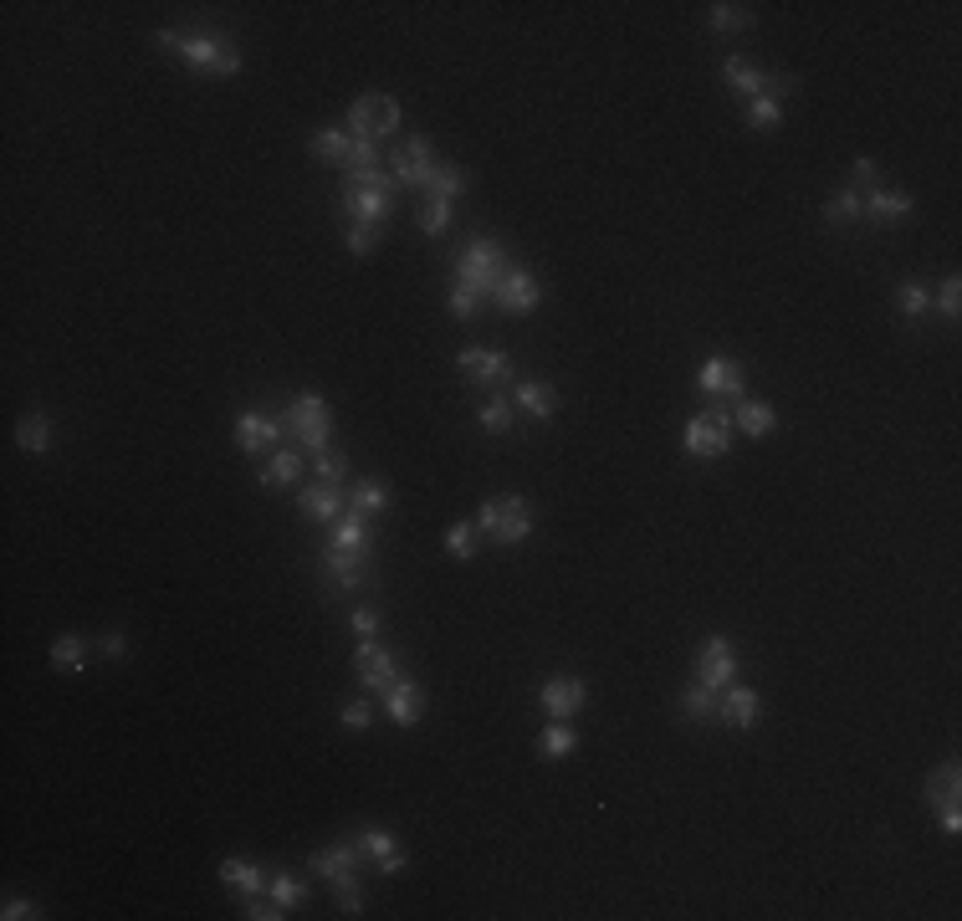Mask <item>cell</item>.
Masks as SVG:
<instances>
[{"label": "cell", "mask_w": 962, "mask_h": 921, "mask_svg": "<svg viewBox=\"0 0 962 921\" xmlns=\"http://www.w3.org/2000/svg\"><path fill=\"white\" fill-rule=\"evenodd\" d=\"M52 666H57V671H72V676L87 671V640H82V635H57V640H52Z\"/></svg>", "instance_id": "cell-32"}, {"label": "cell", "mask_w": 962, "mask_h": 921, "mask_svg": "<svg viewBox=\"0 0 962 921\" xmlns=\"http://www.w3.org/2000/svg\"><path fill=\"white\" fill-rule=\"evenodd\" d=\"M282 430H287L282 415L246 410V415H236V446H241L246 456H267V451H277V435H282Z\"/></svg>", "instance_id": "cell-11"}, {"label": "cell", "mask_w": 962, "mask_h": 921, "mask_svg": "<svg viewBox=\"0 0 962 921\" xmlns=\"http://www.w3.org/2000/svg\"><path fill=\"white\" fill-rule=\"evenodd\" d=\"M512 415H517V405H512V400H502V394H497V400H487V405L476 410V425L487 430V435H507V430L517 425Z\"/></svg>", "instance_id": "cell-37"}, {"label": "cell", "mask_w": 962, "mask_h": 921, "mask_svg": "<svg viewBox=\"0 0 962 921\" xmlns=\"http://www.w3.org/2000/svg\"><path fill=\"white\" fill-rule=\"evenodd\" d=\"M742 384H748V379H742V364L737 359H707L702 364V374H696V389H702L707 394V400H722V394H742Z\"/></svg>", "instance_id": "cell-17"}, {"label": "cell", "mask_w": 962, "mask_h": 921, "mask_svg": "<svg viewBox=\"0 0 962 921\" xmlns=\"http://www.w3.org/2000/svg\"><path fill=\"white\" fill-rule=\"evenodd\" d=\"M492 297H497V307H502L507 318H528V313H538L543 287H538V277H533V272H507V277H502V287H497Z\"/></svg>", "instance_id": "cell-12"}, {"label": "cell", "mask_w": 962, "mask_h": 921, "mask_svg": "<svg viewBox=\"0 0 962 921\" xmlns=\"http://www.w3.org/2000/svg\"><path fill=\"white\" fill-rule=\"evenodd\" d=\"M860 215H865V200H860L855 190H840L835 200H829V205H824V221H829V226H835V231H845V226H855V221H860Z\"/></svg>", "instance_id": "cell-35"}, {"label": "cell", "mask_w": 962, "mask_h": 921, "mask_svg": "<svg viewBox=\"0 0 962 921\" xmlns=\"http://www.w3.org/2000/svg\"><path fill=\"white\" fill-rule=\"evenodd\" d=\"M302 476V456L297 451H272V461L261 466V487H292Z\"/></svg>", "instance_id": "cell-30"}, {"label": "cell", "mask_w": 962, "mask_h": 921, "mask_svg": "<svg viewBox=\"0 0 962 921\" xmlns=\"http://www.w3.org/2000/svg\"><path fill=\"white\" fill-rule=\"evenodd\" d=\"M359 845H364V840L348 835V840H338V845L318 850V855H313V870H318V875H328V881H338V875H354V870H359Z\"/></svg>", "instance_id": "cell-21"}, {"label": "cell", "mask_w": 962, "mask_h": 921, "mask_svg": "<svg viewBox=\"0 0 962 921\" xmlns=\"http://www.w3.org/2000/svg\"><path fill=\"white\" fill-rule=\"evenodd\" d=\"M430 174H435L430 144H425V139H410V144L395 154V185H400V190H425Z\"/></svg>", "instance_id": "cell-16"}, {"label": "cell", "mask_w": 962, "mask_h": 921, "mask_svg": "<svg viewBox=\"0 0 962 921\" xmlns=\"http://www.w3.org/2000/svg\"><path fill=\"white\" fill-rule=\"evenodd\" d=\"M348 625H354V635H359V640H374L379 614H374V609H354V614H348Z\"/></svg>", "instance_id": "cell-52"}, {"label": "cell", "mask_w": 962, "mask_h": 921, "mask_svg": "<svg viewBox=\"0 0 962 921\" xmlns=\"http://www.w3.org/2000/svg\"><path fill=\"white\" fill-rule=\"evenodd\" d=\"M0 916H6V921H26V916H31V921H36L41 911H36V901H21V896H11V901H6V911H0Z\"/></svg>", "instance_id": "cell-54"}, {"label": "cell", "mask_w": 962, "mask_h": 921, "mask_svg": "<svg viewBox=\"0 0 962 921\" xmlns=\"http://www.w3.org/2000/svg\"><path fill=\"white\" fill-rule=\"evenodd\" d=\"M308 149H313L318 159L338 164L343 174H369V169H379V144L354 139L348 128H318V134L308 139Z\"/></svg>", "instance_id": "cell-4"}, {"label": "cell", "mask_w": 962, "mask_h": 921, "mask_svg": "<svg viewBox=\"0 0 962 921\" xmlns=\"http://www.w3.org/2000/svg\"><path fill=\"white\" fill-rule=\"evenodd\" d=\"M528 420H553V410H558V389L553 384H543V379H522L517 384V400H512Z\"/></svg>", "instance_id": "cell-20"}, {"label": "cell", "mask_w": 962, "mask_h": 921, "mask_svg": "<svg viewBox=\"0 0 962 921\" xmlns=\"http://www.w3.org/2000/svg\"><path fill=\"white\" fill-rule=\"evenodd\" d=\"M957 783H962V768H957V763H942V768L927 778V804H937V809L957 804Z\"/></svg>", "instance_id": "cell-33"}, {"label": "cell", "mask_w": 962, "mask_h": 921, "mask_svg": "<svg viewBox=\"0 0 962 921\" xmlns=\"http://www.w3.org/2000/svg\"><path fill=\"white\" fill-rule=\"evenodd\" d=\"M348 502H354V512H364V517H374V512H384L389 507V487L379 476H364L354 492H348Z\"/></svg>", "instance_id": "cell-36"}, {"label": "cell", "mask_w": 962, "mask_h": 921, "mask_svg": "<svg viewBox=\"0 0 962 921\" xmlns=\"http://www.w3.org/2000/svg\"><path fill=\"white\" fill-rule=\"evenodd\" d=\"M282 425L302 441V451H328V435H333V410H328V400L323 394H297V400L287 405V415H282Z\"/></svg>", "instance_id": "cell-6"}, {"label": "cell", "mask_w": 962, "mask_h": 921, "mask_svg": "<svg viewBox=\"0 0 962 921\" xmlns=\"http://www.w3.org/2000/svg\"><path fill=\"white\" fill-rule=\"evenodd\" d=\"M395 174H379V169H369V174H348L343 180V210L354 215V221H364V226H384V215H389V205H395Z\"/></svg>", "instance_id": "cell-3"}, {"label": "cell", "mask_w": 962, "mask_h": 921, "mask_svg": "<svg viewBox=\"0 0 962 921\" xmlns=\"http://www.w3.org/2000/svg\"><path fill=\"white\" fill-rule=\"evenodd\" d=\"M502 277H507V251H502V241H471V246L456 256V282L476 287L481 297H492V292L502 287Z\"/></svg>", "instance_id": "cell-5"}, {"label": "cell", "mask_w": 962, "mask_h": 921, "mask_svg": "<svg viewBox=\"0 0 962 921\" xmlns=\"http://www.w3.org/2000/svg\"><path fill=\"white\" fill-rule=\"evenodd\" d=\"M384 712H389V722H395V727H415V722L425 717V691H420V681L400 676L395 686L384 691Z\"/></svg>", "instance_id": "cell-15"}, {"label": "cell", "mask_w": 962, "mask_h": 921, "mask_svg": "<svg viewBox=\"0 0 962 921\" xmlns=\"http://www.w3.org/2000/svg\"><path fill=\"white\" fill-rule=\"evenodd\" d=\"M476 533L497 543V548H512L533 533V502L528 497H492V502H481L476 512Z\"/></svg>", "instance_id": "cell-2"}, {"label": "cell", "mask_w": 962, "mask_h": 921, "mask_svg": "<svg viewBox=\"0 0 962 921\" xmlns=\"http://www.w3.org/2000/svg\"><path fill=\"white\" fill-rule=\"evenodd\" d=\"M446 307H451V318H456V323H471V318L481 313V292H476V287H466V282H456V287H451V297H446Z\"/></svg>", "instance_id": "cell-41"}, {"label": "cell", "mask_w": 962, "mask_h": 921, "mask_svg": "<svg viewBox=\"0 0 962 921\" xmlns=\"http://www.w3.org/2000/svg\"><path fill=\"white\" fill-rule=\"evenodd\" d=\"M681 712H686L691 722H722V696L707 691V686H691V691L681 696Z\"/></svg>", "instance_id": "cell-29"}, {"label": "cell", "mask_w": 962, "mask_h": 921, "mask_svg": "<svg viewBox=\"0 0 962 921\" xmlns=\"http://www.w3.org/2000/svg\"><path fill=\"white\" fill-rule=\"evenodd\" d=\"M476 522H451V533H446V553L456 558V563H466L471 553H476Z\"/></svg>", "instance_id": "cell-46"}, {"label": "cell", "mask_w": 962, "mask_h": 921, "mask_svg": "<svg viewBox=\"0 0 962 921\" xmlns=\"http://www.w3.org/2000/svg\"><path fill=\"white\" fill-rule=\"evenodd\" d=\"M333 901L343 916H359L364 911V891H359V875H338L333 881Z\"/></svg>", "instance_id": "cell-43"}, {"label": "cell", "mask_w": 962, "mask_h": 921, "mask_svg": "<svg viewBox=\"0 0 962 921\" xmlns=\"http://www.w3.org/2000/svg\"><path fill=\"white\" fill-rule=\"evenodd\" d=\"M758 717H763V696H758L753 686H727V691H722V722H732V727H758Z\"/></svg>", "instance_id": "cell-18"}, {"label": "cell", "mask_w": 962, "mask_h": 921, "mask_svg": "<svg viewBox=\"0 0 962 921\" xmlns=\"http://www.w3.org/2000/svg\"><path fill=\"white\" fill-rule=\"evenodd\" d=\"M354 676H359V686H369V691H389L400 681V666H395V655H389L379 640H359V650H354Z\"/></svg>", "instance_id": "cell-10"}, {"label": "cell", "mask_w": 962, "mask_h": 921, "mask_svg": "<svg viewBox=\"0 0 962 921\" xmlns=\"http://www.w3.org/2000/svg\"><path fill=\"white\" fill-rule=\"evenodd\" d=\"M456 364H461V374L471 379V384H502V379H517L512 374V359L507 354H492V348H461L456 354Z\"/></svg>", "instance_id": "cell-13"}, {"label": "cell", "mask_w": 962, "mask_h": 921, "mask_svg": "<svg viewBox=\"0 0 962 921\" xmlns=\"http://www.w3.org/2000/svg\"><path fill=\"white\" fill-rule=\"evenodd\" d=\"M415 226H420L425 236H441V231L451 226V200H430V195H425V205H420V215H415Z\"/></svg>", "instance_id": "cell-39"}, {"label": "cell", "mask_w": 962, "mask_h": 921, "mask_svg": "<svg viewBox=\"0 0 962 921\" xmlns=\"http://www.w3.org/2000/svg\"><path fill=\"white\" fill-rule=\"evenodd\" d=\"M16 446L31 451V456L52 451V425H47V415H41V410H26L21 425H16Z\"/></svg>", "instance_id": "cell-28"}, {"label": "cell", "mask_w": 962, "mask_h": 921, "mask_svg": "<svg viewBox=\"0 0 962 921\" xmlns=\"http://www.w3.org/2000/svg\"><path fill=\"white\" fill-rule=\"evenodd\" d=\"M937 313H942V318H957V313H962V282H957V272L937 287Z\"/></svg>", "instance_id": "cell-49"}, {"label": "cell", "mask_w": 962, "mask_h": 921, "mask_svg": "<svg viewBox=\"0 0 962 921\" xmlns=\"http://www.w3.org/2000/svg\"><path fill=\"white\" fill-rule=\"evenodd\" d=\"M850 180H855V185H865V190H876V185H881V164L870 159V154H865V159H855V174H850Z\"/></svg>", "instance_id": "cell-51"}, {"label": "cell", "mask_w": 962, "mask_h": 921, "mask_svg": "<svg viewBox=\"0 0 962 921\" xmlns=\"http://www.w3.org/2000/svg\"><path fill=\"white\" fill-rule=\"evenodd\" d=\"M722 82L732 87V93H742L748 103L768 93V72H758L753 62H742V57H727V62H722Z\"/></svg>", "instance_id": "cell-22"}, {"label": "cell", "mask_w": 962, "mask_h": 921, "mask_svg": "<svg viewBox=\"0 0 962 921\" xmlns=\"http://www.w3.org/2000/svg\"><path fill=\"white\" fill-rule=\"evenodd\" d=\"M369 722H374L369 701H343V727H348V732H364Z\"/></svg>", "instance_id": "cell-50"}, {"label": "cell", "mask_w": 962, "mask_h": 921, "mask_svg": "<svg viewBox=\"0 0 962 921\" xmlns=\"http://www.w3.org/2000/svg\"><path fill=\"white\" fill-rule=\"evenodd\" d=\"M896 307H901L911 323L927 318V313H932V287H922V282H901V287H896Z\"/></svg>", "instance_id": "cell-38"}, {"label": "cell", "mask_w": 962, "mask_h": 921, "mask_svg": "<svg viewBox=\"0 0 962 921\" xmlns=\"http://www.w3.org/2000/svg\"><path fill=\"white\" fill-rule=\"evenodd\" d=\"M466 190V169L461 164H435V174L425 180V195L430 200H456Z\"/></svg>", "instance_id": "cell-31"}, {"label": "cell", "mask_w": 962, "mask_h": 921, "mask_svg": "<svg viewBox=\"0 0 962 921\" xmlns=\"http://www.w3.org/2000/svg\"><path fill=\"white\" fill-rule=\"evenodd\" d=\"M364 850L374 855V865H379L384 875H400V870H405V850H400V840H395V835H384V829H364Z\"/></svg>", "instance_id": "cell-26"}, {"label": "cell", "mask_w": 962, "mask_h": 921, "mask_svg": "<svg viewBox=\"0 0 962 921\" xmlns=\"http://www.w3.org/2000/svg\"><path fill=\"white\" fill-rule=\"evenodd\" d=\"M942 814V829H947V835H957V829H962V809L957 804H947V809H937Z\"/></svg>", "instance_id": "cell-56"}, {"label": "cell", "mask_w": 962, "mask_h": 921, "mask_svg": "<svg viewBox=\"0 0 962 921\" xmlns=\"http://www.w3.org/2000/svg\"><path fill=\"white\" fill-rule=\"evenodd\" d=\"M348 251H354V256H369L374 246H379V226H364V221H354V226H348Z\"/></svg>", "instance_id": "cell-48"}, {"label": "cell", "mask_w": 962, "mask_h": 921, "mask_svg": "<svg viewBox=\"0 0 962 921\" xmlns=\"http://www.w3.org/2000/svg\"><path fill=\"white\" fill-rule=\"evenodd\" d=\"M246 916H251V921H282L287 911H282L277 901H256V896H251V901H246Z\"/></svg>", "instance_id": "cell-53"}, {"label": "cell", "mask_w": 962, "mask_h": 921, "mask_svg": "<svg viewBox=\"0 0 962 921\" xmlns=\"http://www.w3.org/2000/svg\"><path fill=\"white\" fill-rule=\"evenodd\" d=\"M748 123H753V128H778V123H783V103H778L773 93L753 98V103H748Z\"/></svg>", "instance_id": "cell-47"}, {"label": "cell", "mask_w": 962, "mask_h": 921, "mask_svg": "<svg viewBox=\"0 0 962 921\" xmlns=\"http://www.w3.org/2000/svg\"><path fill=\"white\" fill-rule=\"evenodd\" d=\"M323 568H328L333 589H354V584L364 579V553H348V548H328V553H323Z\"/></svg>", "instance_id": "cell-25"}, {"label": "cell", "mask_w": 962, "mask_h": 921, "mask_svg": "<svg viewBox=\"0 0 962 921\" xmlns=\"http://www.w3.org/2000/svg\"><path fill=\"white\" fill-rule=\"evenodd\" d=\"M267 891H272V901H277L282 911H292V906H302V901H308V886H302V881H292V875H277V881H267Z\"/></svg>", "instance_id": "cell-45"}, {"label": "cell", "mask_w": 962, "mask_h": 921, "mask_svg": "<svg viewBox=\"0 0 962 921\" xmlns=\"http://www.w3.org/2000/svg\"><path fill=\"white\" fill-rule=\"evenodd\" d=\"M400 123H405V108L389 98V93H364L354 108H348V134L369 139V144H379L384 134H395Z\"/></svg>", "instance_id": "cell-7"}, {"label": "cell", "mask_w": 962, "mask_h": 921, "mask_svg": "<svg viewBox=\"0 0 962 921\" xmlns=\"http://www.w3.org/2000/svg\"><path fill=\"white\" fill-rule=\"evenodd\" d=\"M584 696H589V686L579 676H553V681H543V712L553 722H568L584 707Z\"/></svg>", "instance_id": "cell-14"}, {"label": "cell", "mask_w": 962, "mask_h": 921, "mask_svg": "<svg viewBox=\"0 0 962 921\" xmlns=\"http://www.w3.org/2000/svg\"><path fill=\"white\" fill-rule=\"evenodd\" d=\"M681 446H686V456H696V461L727 456V446H732V420H727V415H712V410L696 415V420H686Z\"/></svg>", "instance_id": "cell-9"}, {"label": "cell", "mask_w": 962, "mask_h": 921, "mask_svg": "<svg viewBox=\"0 0 962 921\" xmlns=\"http://www.w3.org/2000/svg\"><path fill=\"white\" fill-rule=\"evenodd\" d=\"M103 655H108V661H123V655H128V640L113 630V635H103Z\"/></svg>", "instance_id": "cell-55"}, {"label": "cell", "mask_w": 962, "mask_h": 921, "mask_svg": "<svg viewBox=\"0 0 962 921\" xmlns=\"http://www.w3.org/2000/svg\"><path fill=\"white\" fill-rule=\"evenodd\" d=\"M865 215H870L876 226H901L906 215H911V195H906V190L876 185V190H870V200H865Z\"/></svg>", "instance_id": "cell-19"}, {"label": "cell", "mask_w": 962, "mask_h": 921, "mask_svg": "<svg viewBox=\"0 0 962 921\" xmlns=\"http://www.w3.org/2000/svg\"><path fill=\"white\" fill-rule=\"evenodd\" d=\"M313 471H318V481H323V487H338V481L348 476V456L328 446V451H318V456H313Z\"/></svg>", "instance_id": "cell-42"}, {"label": "cell", "mask_w": 962, "mask_h": 921, "mask_svg": "<svg viewBox=\"0 0 962 921\" xmlns=\"http://www.w3.org/2000/svg\"><path fill=\"white\" fill-rule=\"evenodd\" d=\"M333 548H348V553H364V548H369V522H364V512L338 517V528H333Z\"/></svg>", "instance_id": "cell-34"}, {"label": "cell", "mask_w": 962, "mask_h": 921, "mask_svg": "<svg viewBox=\"0 0 962 921\" xmlns=\"http://www.w3.org/2000/svg\"><path fill=\"white\" fill-rule=\"evenodd\" d=\"M732 430H742V435H753V441H763V435L778 430V415H773V405H763V400H742L737 415H732Z\"/></svg>", "instance_id": "cell-24"}, {"label": "cell", "mask_w": 962, "mask_h": 921, "mask_svg": "<svg viewBox=\"0 0 962 921\" xmlns=\"http://www.w3.org/2000/svg\"><path fill=\"white\" fill-rule=\"evenodd\" d=\"M221 881L241 896H256V891H267V875H261L256 860H241V855H226L221 860Z\"/></svg>", "instance_id": "cell-23"}, {"label": "cell", "mask_w": 962, "mask_h": 921, "mask_svg": "<svg viewBox=\"0 0 962 921\" xmlns=\"http://www.w3.org/2000/svg\"><path fill=\"white\" fill-rule=\"evenodd\" d=\"M159 47L174 52V57H185L200 77H236L241 72V52L231 47L226 36H215V31H159Z\"/></svg>", "instance_id": "cell-1"}, {"label": "cell", "mask_w": 962, "mask_h": 921, "mask_svg": "<svg viewBox=\"0 0 962 921\" xmlns=\"http://www.w3.org/2000/svg\"><path fill=\"white\" fill-rule=\"evenodd\" d=\"M732 676H737V650H732V640L727 635H712V640H702V650H696V686H707V691H727L732 686Z\"/></svg>", "instance_id": "cell-8"}, {"label": "cell", "mask_w": 962, "mask_h": 921, "mask_svg": "<svg viewBox=\"0 0 962 921\" xmlns=\"http://www.w3.org/2000/svg\"><path fill=\"white\" fill-rule=\"evenodd\" d=\"M748 26H753L748 6H727V0L712 6V31H748Z\"/></svg>", "instance_id": "cell-44"}, {"label": "cell", "mask_w": 962, "mask_h": 921, "mask_svg": "<svg viewBox=\"0 0 962 921\" xmlns=\"http://www.w3.org/2000/svg\"><path fill=\"white\" fill-rule=\"evenodd\" d=\"M302 517H313V522H338L343 517V492L338 487H308L302 492Z\"/></svg>", "instance_id": "cell-27"}, {"label": "cell", "mask_w": 962, "mask_h": 921, "mask_svg": "<svg viewBox=\"0 0 962 921\" xmlns=\"http://www.w3.org/2000/svg\"><path fill=\"white\" fill-rule=\"evenodd\" d=\"M579 748V737H574V727H568V722H553L548 732H543V758H568V753H574Z\"/></svg>", "instance_id": "cell-40"}]
</instances>
